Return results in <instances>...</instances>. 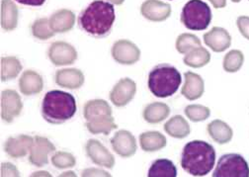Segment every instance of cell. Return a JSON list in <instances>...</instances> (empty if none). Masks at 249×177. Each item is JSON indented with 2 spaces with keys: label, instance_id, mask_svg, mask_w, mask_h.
I'll return each instance as SVG.
<instances>
[{
  "label": "cell",
  "instance_id": "6da1fadb",
  "mask_svg": "<svg viewBox=\"0 0 249 177\" xmlns=\"http://www.w3.org/2000/svg\"><path fill=\"white\" fill-rule=\"evenodd\" d=\"M114 22V6L103 0H94L78 17V25L82 30L94 37L106 36L111 31Z\"/></svg>",
  "mask_w": 249,
  "mask_h": 177
},
{
  "label": "cell",
  "instance_id": "7a4b0ae2",
  "mask_svg": "<svg viewBox=\"0 0 249 177\" xmlns=\"http://www.w3.org/2000/svg\"><path fill=\"white\" fill-rule=\"evenodd\" d=\"M215 162L213 146L204 141H192L183 147L182 168L193 176H205L212 171Z\"/></svg>",
  "mask_w": 249,
  "mask_h": 177
},
{
  "label": "cell",
  "instance_id": "3957f363",
  "mask_svg": "<svg viewBox=\"0 0 249 177\" xmlns=\"http://www.w3.org/2000/svg\"><path fill=\"white\" fill-rule=\"evenodd\" d=\"M75 98L68 92L52 90L47 92L42 103V115L51 124H62L75 115Z\"/></svg>",
  "mask_w": 249,
  "mask_h": 177
},
{
  "label": "cell",
  "instance_id": "277c9868",
  "mask_svg": "<svg viewBox=\"0 0 249 177\" xmlns=\"http://www.w3.org/2000/svg\"><path fill=\"white\" fill-rule=\"evenodd\" d=\"M181 74L170 65H159L152 69L148 75V88L157 97L166 98L172 96L181 84Z\"/></svg>",
  "mask_w": 249,
  "mask_h": 177
},
{
  "label": "cell",
  "instance_id": "5b68a950",
  "mask_svg": "<svg viewBox=\"0 0 249 177\" xmlns=\"http://www.w3.org/2000/svg\"><path fill=\"white\" fill-rule=\"evenodd\" d=\"M212 21L210 6L202 0H190L181 12V22L189 30L202 31L208 28Z\"/></svg>",
  "mask_w": 249,
  "mask_h": 177
},
{
  "label": "cell",
  "instance_id": "8992f818",
  "mask_svg": "<svg viewBox=\"0 0 249 177\" xmlns=\"http://www.w3.org/2000/svg\"><path fill=\"white\" fill-rule=\"evenodd\" d=\"M212 177H249V166L238 154H228L220 158Z\"/></svg>",
  "mask_w": 249,
  "mask_h": 177
},
{
  "label": "cell",
  "instance_id": "52a82bcc",
  "mask_svg": "<svg viewBox=\"0 0 249 177\" xmlns=\"http://www.w3.org/2000/svg\"><path fill=\"white\" fill-rule=\"evenodd\" d=\"M111 53L117 63L126 66L136 64L141 57L140 49L129 40L117 41L112 47Z\"/></svg>",
  "mask_w": 249,
  "mask_h": 177
},
{
  "label": "cell",
  "instance_id": "ba28073f",
  "mask_svg": "<svg viewBox=\"0 0 249 177\" xmlns=\"http://www.w3.org/2000/svg\"><path fill=\"white\" fill-rule=\"evenodd\" d=\"M48 54L51 62L57 67L72 65L77 58V52L74 47L66 42L53 43Z\"/></svg>",
  "mask_w": 249,
  "mask_h": 177
},
{
  "label": "cell",
  "instance_id": "9c48e42d",
  "mask_svg": "<svg viewBox=\"0 0 249 177\" xmlns=\"http://www.w3.org/2000/svg\"><path fill=\"white\" fill-rule=\"evenodd\" d=\"M137 92V84L131 78H123L117 82L110 93L112 103L117 107L126 106Z\"/></svg>",
  "mask_w": 249,
  "mask_h": 177
},
{
  "label": "cell",
  "instance_id": "30bf717a",
  "mask_svg": "<svg viewBox=\"0 0 249 177\" xmlns=\"http://www.w3.org/2000/svg\"><path fill=\"white\" fill-rule=\"evenodd\" d=\"M55 151V146L47 138L37 136L30 151L29 161L35 166L42 167L49 162V155Z\"/></svg>",
  "mask_w": 249,
  "mask_h": 177
},
{
  "label": "cell",
  "instance_id": "8fae6325",
  "mask_svg": "<svg viewBox=\"0 0 249 177\" xmlns=\"http://www.w3.org/2000/svg\"><path fill=\"white\" fill-rule=\"evenodd\" d=\"M111 144L114 152L123 158L133 157L137 152L136 138L126 130L118 131L111 139Z\"/></svg>",
  "mask_w": 249,
  "mask_h": 177
},
{
  "label": "cell",
  "instance_id": "7c38bea8",
  "mask_svg": "<svg viewBox=\"0 0 249 177\" xmlns=\"http://www.w3.org/2000/svg\"><path fill=\"white\" fill-rule=\"evenodd\" d=\"M87 157L97 165L112 168L115 165V158L97 140H89L85 146Z\"/></svg>",
  "mask_w": 249,
  "mask_h": 177
},
{
  "label": "cell",
  "instance_id": "4fadbf2b",
  "mask_svg": "<svg viewBox=\"0 0 249 177\" xmlns=\"http://www.w3.org/2000/svg\"><path fill=\"white\" fill-rule=\"evenodd\" d=\"M23 103L19 94L14 90H4L1 93V118L11 123L22 111Z\"/></svg>",
  "mask_w": 249,
  "mask_h": 177
},
{
  "label": "cell",
  "instance_id": "5bb4252c",
  "mask_svg": "<svg viewBox=\"0 0 249 177\" xmlns=\"http://www.w3.org/2000/svg\"><path fill=\"white\" fill-rule=\"evenodd\" d=\"M142 15L149 21H165L171 14V6L160 0H146L141 7Z\"/></svg>",
  "mask_w": 249,
  "mask_h": 177
},
{
  "label": "cell",
  "instance_id": "9a60e30c",
  "mask_svg": "<svg viewBox=\"0 0 249 177\" xmlns=\"http://www.w3.org/2000/svg\"><path fill=\"white\" fill-rule=\"evenodd\" d=\"M204 42L213 52L222 53L231 47V37L226 29L213 27L204 35Z\"/></svg>",
  "mask_w": 249,
  "mask_h": 177
},
{
  "label": "cell",
  "instance_id": "2e32d148",
  "mask_svg": "<svg viewBox=\"0 0 249 177\" xmlns=\"http://www.w3.org/2000/svg\"><path fill=\"white\" fill-rule=\"evenodd\" d=\"M34 139L27 135H20L17 137L9 138L4 145L5 153L13 159H19L30 154Z\"/></svg>",
  "mask_w": 249,
  "mask_h": 177
},
{
  "label": "cell",
  "instance_id": "e0dca14e",
  "mask_svg": "<svg viewBox=\"0 0 249 177\" xmlns=\"http://www.w3.org/2000/svg\"><path fill=\"white\" fill-rule=\"evenodd\" d=\"M205 90L203 78L192 71L185 73V83L182 88V94L188 100H196L200 98Z\"/></svg>",
  "mask_w": 249,
  "mask_h": 177
},
{
  "label": "cell",
  "instance_id": "ac0fdd59",
  "mask_svg": "<svg viewBox=\"0 0 249 177\" xmlns=\"http://www.w3.org/2000/svg\"><path fill=\"white\" fill-rule=\"evenodd\" d=\"M44 81L42 76L34 71H26L19 80L20 91L27 96L35 95L42 91Z\"/></svg>",
  "mask_w": 249,
  "mask_h": 177
},
{
  "label": "cell",
  "instance_id": "d6986e66",
  "mask_svg": "<svg viewBox=\"0 0 249 177\" xmlns=\"http://www.w3.org/2000/svg\"><path fill=\"white\" fill-rule=\"evenodd\" d=\"M55 82L64 88L77 89L84 83V75L81 71L76 69L60 70L55 73Z\"/></svg>",
  "mask_w": 249,
  "mask_h": 177
},
{
  "label": "cell",
  "instance_id": "ffe728a7",
  "mask_svg": "<svg viewBox=\"0 0 249 177\" xmlns=\"http://www.w3.org/2000/svg\"><path fill=\"white\" fill-rule=\"evenodd\" d=\"M75 23V14L68 9H60L50 18V24L54 33H66L71 31Z\"/></svg>",
  "mask_w": 249,
  "mask_h": 177
},
{
  "label": "cell",
  "instance_id": "44dd1931",
  "mask_svg": "<svg viewBox=\"0 0 249 177\" xmlns=\"http://www.w3.org/2000/svg\"><path fill=\"white\" fill-rule=\"evenodd\" d=\"M208 133L210 137L217 143L225 144L231 141L233 132L232 129L222 120L212 121L208 125Z\"/></svg>",
  "mask_w": 249,
  "mask_h": 177
},
{
  "label": "cell",
  "instance_id": "7402d4cb",
  "mask_svg": "<svg viewBox=\"0 0 249 177\" xmlns=\"http://www.w3.org/2000/svg\"><path fill=\"white\" fill-rule=\"evenodd\" d=\"M140 144L142 151L153 153L163 149L166 145V139L160 132H145L140 136Z\"/></svg>",
  "mask_w": 249,
  "mask_h": 177
},
{
  "label": "cell",
  "instance_id": "603a6c76",
  "mask_svg": "<svg viewBox=\"0 0 249 177\" xmlns=\"http://www.w3.org/2000/svg\"><path fill=\"white\" fill-rule=\"evenodd\" d=\"M170 114V108L165 103L154 102L148 104L142 113L143 119L150 124H158L164 121Z\"/></svg>",
  "mask_w": 249,
  "mask_h": 177
},
{
  "label": "cell",
  "instance_id": "cb8c5ba5",
  "mask_svg": "<svg viewBox=\"0 0 249 177\" xmlns=\"http://www.w3.org/2000/svg\"><path fill=\"white\" fill-rule=\"evenodd\" d=\"M18 25V9L12 0H1V27L12 31Z\"/></svg>",
  "mask_w": 249,
  "mask_h": 177
},
{
  "label": "cell",
  "instance_id": "d4e9b609",
  "mask_svg": "<svg viewBox=\"0 0 249 177\" xmlns=\"http://www.w3.org/2000/svg\"><path fill=\"white\" fill-rule=\"evenodd\" d=\"M83 114L86 121L88 122L101 116L112 115V109L107 101L103 99H93L86 102L84 105Z\"/></svg>",
  "mask_w": 249,
  "mask_h": 177
},
{
  "label": "cell",
  "instance_id": "484cf974",
  "mask_svg": "<svg viewBox=\"0 0 249 177\" xmlns=\"http://www.w3.org/2000/svg\"><path fill=\"white\" fill-rule=\"evenodd\" d=\"M165 132L172 138L184 139L190 134V126L184 118L176 115L168 120L164 125Z\"/></svg>",
  "mask_w": 249,
  "mask_h": 177
},
{
  "label": "cell",
  "instance_id": "4316f807",
  "mask_svg": "<svg viewBox=\"0 0 249 177\" xmlns=\"http://www.w3.org/2000/svg\"><path fill=\"white\" fill-rule=\"evenodd\" d=\"M86 128L91 134H105L109 135L113 130L117 129L118 126L114 121L112 115L110 116H101L95 118L91 121L86 122Z\"/></svg>",
  "mask_w": 249,
  "mask_h": 177
},
{
  "label": "cell",
  "instance_id": "83f0119b",
  "mask_svg": "<svg viewBox=\"0 0 249 177\" xmlns=\"http://www.w3.org/2000/svg\"><path fill=\"white\" fill-rule=\"evenodd\" d=\"M147 177H177V167L171 160L160 159L150 165Z\"/></svg>",
  "mask_w": 249,
  "mask_h": 177
},
{
  "label": "cell",
  "instance_id": "f1b7e54d",
  "mask_svg": "<svg viewBox=\"0 0 249 177\" xmlns=\"http://www.w3.org/2000/svg\"><path fill=\"white\" fill-rule=\"evenodd\" d=\"M211 61V53L204 47L193 49L188 53L185 54L183 62L186 66L199 69L208 65Z\"/></svg>",
  "mask_w": 249,
  "mask_h": 177
},
{
  "label": "cell",
  "instance_id": "f546056e",
  "mask_svg": "<svg viewBox=\"0 0 249 177\" xmlns=\"http://www.w3.org/2000/svg\"><path fill=\"white\" fill-rule=\"evenodd\" d=\"M22 71V65L18 58L14 56H5L1 58V80L7 81L14 79Z\"/></svg>",
  "mask_w": 249,
  "mask_h": 177
},
{
  "label": "cell",
  "instance_id": "4dcf8cb0",
  "mask_svg": "<svg viewBox=\"0 0 249 177\" xmlns=\"http://www.w3.org/2000/svg\"><path fill=\"white\" fill-rule=\"evenodd\" d=\"M175 46H176V50L180 53H183V54L188 53L193 49L202 47L200 39L197 36H195L193 34H189V33L181 34L177 38Z\"/></svg>",
  "mask_w": 249,
  "mask_h": 177
},
{
  "label": "cell",
  "instance_id": "1f68e13d",
  "mask_svg": "<svg viewBox=\"0 0 249 177\" xmlns=\"http://www.w3.org/2000/svg\"><path fill=\"white\" fill-rule=\"evenodd\" d=\"M244 62V55L242 52L238 50L230 51L224 58V70L227 72L234 73L238 71Z\"/></svg>",
  "mask_w": 249,
  "mask_h": 177
},
{
  "label": "cell",
  "instance_id": "d6a6232c",
  "mask_svg": "<svg viewBox=\"0 0 249 177\" xmlns=\"http://www.w3.org/2000/svg\"><path fill=\"white\" fill-rule=\"evenodd\" d=\"M32 34L39 40H48L53 37L54 32L50 24V20L47 18L37 19L32 25Z\"/></svg>",
  "mask_w": 249,
  "mask_h": 177
},
{
  "label": "cell",
  "instance_id": "836d02e7",
  "mask_svg": "<svg viewBox=\"0 0 249 177\" xmlns=\"http://www.w3.org/2000/svg\"><path fill=\"white\" fill-rule=\"evenodd\" d=\"M185 114L192 122H202L210 117L211 111L206 106L194 104L188 105L185 108Z\"/></svg>",
  "mask_w": 249,
  "mask_h": 177
},
{
  "label": "cell",
  "instance_id": "e575fe53",
  "mask_svg": "<svg viewBox=\"0 0 249 177\" xmlns=\"http://www.w3.org/2000/svg\"><path fill=\"white\" fill-rule=\"evenodd\" d=\"M52 163L58 169H66L73 167L76 163V159L70 153L58 152L52 157Z\"/></svg>",
  "mask_w": 249,
  "mask_h": 177
},
{
  "label": "cell",
  "instance_id": "d590c367",
  "mask_svg": "<svg viewBox=\"0 0 249 177\" xmlns=\"http://www.w3.org/2000/svg\"><path fill=\"white\" fill-rule=\"evenodd\" d=\"M236 25L241 35L247 40H249V17L239 16L236 20Z\"/></svg>",
  "mask_w": 249,
  "mask_h": 177
},
{
  "label": "cell",
  "instance_id": "8d00e7d4",
  "mask_svg": "<svg viewBox=\"0 0 249 177\" xmlns=\"http://www.w3.org/2000/svg\"><path fill=\"white\" fill-rule=\"evenodd\" d=\"M1 177H21L17 167L10 163L4 162L1 164Z\"/></svg>",
  "mask_w": 249,
  "mask_h": 177
},
{
  "label": "cell",
  "instance_id": "74e56055",
  "mask_svg": "<svg viewBox=\"0 0 249 177\" xmlns=\"http://www.w3.org/2000/svg\"><path fill=\"white\" fill-rule=\"evenodd\" d=\"M81 177H112L111 174L103 169L90 167L82 171Z\"/></svg>",
  "mask_w": 249,
  "mask_h": 177
},
{
  "label": "cell",
  "instance_id": "f35d334b",
  "mask_svg": "<svg viewBox=\"0 0 249 177\" xmlns=\"http://www.w3.org/2000/svg\"><path fill=\"white\" fill-rule=\"evenodd\" d=\"M16 2L28 6H42L46 0H15Z\"/></svg>",
  "mask_w": 249,
  "mask_h": 177
},
{
  "label": "cell",
  "instance_id": "ab89813d",
  "mask_svg": "<svg viewBox=\"0 0 249 177\" xmlns=\"http://www.w3.org/2000/svg\"><path fill=\"white\" fill-rule=\"evenodd\" d=\"M209 1L213 4V6L216 9L224 8L227 6V0H209Z\"/></svg>",
  "mask_w": 249,
  "mask_h": 177
},
{
  "label": "cell",
  "instance_id": "60d3db41",
  "mask_svg": "<svg viewBox=\"0 0 249 177\" xmlns=\"http://www.w3.org/2000/svg\"><path fill=\"white\" fill-rule=\"evenodd\" d=\"M30 177H53L52 174L48 171L45 170H40V171H36L34 173L31 174Z\"/></svg>",
  "mask_w": 249,
  "mask_h": 177
},
{
  "label": "cell",
  "instance_id": "b9f144b4",
  "mask_svg": "<svg viewBox=\"0 0 249 177\" xmlns=\"http://www.w3.org/2000/svg\"><path fill=\"white\" fill-rule=\"evenodd\" d=\"M58 177H77V175L75 172L70 170V171H66L64 173H61Z\"/></svg>",
  "mask_w": 249,
  "mask_h": 177
},
{
  "label": "cell",
  "instance_id": "7bdbcfd3",
  "mask_svg": "<svg viewBox=\"0 0 249 177\" xmlns=\"http://www.w3.org/2000/svg\"><path fill=\"white\" fill-rule=\"evenodd\" d=\"M107 1L112 2L113 4H116V5H121L124 3V0H107Z\"/></svg>",
  "mask_w": 249,
  "mask_h": 177
},
{
  "label": "cell",
  "instance_id": "ee69618b",
  "mask_svg": "<svg viewBox=\"0 0 249 177\" xmlns=\"http://www.w3.org/2000/svg\"><path fill=\"white\" fill-rule=\"evenodd\" d=\"M231 1H232V2H234V3H238V2H240V1H241V0H231Z\"/></svg>",
  "mask_w": 249,
  "mask_h": 177
}]
</instances>
